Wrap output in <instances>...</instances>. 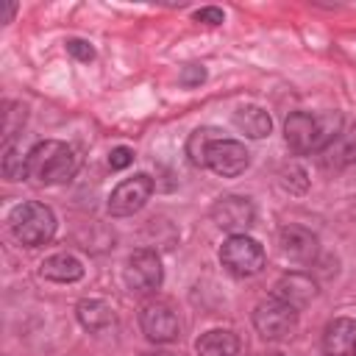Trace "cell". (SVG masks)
Returning a JSON list of instances; mask_svg holds the SVG:
<instances>
[{
  "label": "cell",
  "mask_w": 356,
  "mask_h": 356,
  "mask_svg": "<svg viewBox=\"0 0 356 356\" xmlns=\"http://www.w3.org/2000/svg\"><path fill=\"white\" fill-rule=\"evenodd\" d=\"M339 131H342V117L337 111H325V114L295 111L284 122L286 145L295 153H320Z\"/></svg>",
  "instance_id": "obj_1"
},
{
  "label": "cell",
  "mask_w": 356,
  "mask_h": 356,
  "mask_svg": "<svg viewBox=\"0 0 356 356\" xmlns=\"http://www.w3.org/2000/svg\"><path fill=\"white\" fill-rule=\"evenodd\" d=\"M78 170V153L67 142L44 139L28 150V178L39 186L64 184Z\"/></svg>",
  "instance_id": "obj_2"
},
{
  "label": "cell",
  "mask_w": 356,
  "mask_h": 356,
  "mask_svg": "<svg viewBox=\"0 0 356 356\" xmlns=\"http://www.w3.org/2000/svg\"><path fill=\"white\" fill-rule=\"evenodd\" d=\"M8 228H11V236L19 245L39 248V245L53 239V234H56V214L50 211V206L39 203V200H25V203L11 209Z\"/></svg>",
  "instance_id": "obj_3"
},
{
  "label": "cell",
  "mask_w": 356,
  "mask_h": 356,
  "mask_svg": "<svg viewBox=\"0 0 356 356\" xmlns=\"http://www.w3.org/2000/svg\"><path fill=\"white\" fill-rule=\"evenodd\" d=\"M122 278H125V286H128L134 295H150V292H156V289L161 286V278H164L159 253L150 250V248L134 250V253L125 259Z\"/></svg>",
  "instance_id": "obj_4"
},
{
  "label": "cell",
  "mask_w": 356,
  "mask_h": 356,
  "mask_svg": "<svg viewBox=\"0 0 356 356\" xmlns=\"http://www.w3.org/2000/svg\"><path fill=\"white\" fill-rule=\"evenodd\" d=\"M220 261L234 275H256L264 267V248L248 234H234L222 242Z\"/></svg>",
  "instance_id": "obj_5"
},
{
  "label": "cell",
  "mask_w": 356,
  "mask_h": 356,
  "mask_svg": "<svg viewBox=\"0 0 356 356\" xmlns=\"http://www.w3.org/2000/svg\"><path fill=\"white\" fill-rule=\"evenodd\" d=\"M253 325H256L259 337H264V339H284L298 325V309H292L289 303H284L278 298H267L256 306Z\"/></svg>",
  "instance_id": "obj_6"
},
{
  "label": "cell",
  "mask_w": 356,
  "mask_h": 356,
  "mask_svg": "<svg viewBox=\"0 0 356 356\" xmlns=\"http://www.w3.org/2000/svg\"><path fill=\"white\" fill-rule=\"evenodd\" d=\"M139 325L145 331V337L156 345H167V342H175L178 334H181V323H178V314L172 312L170 303L164 300H150L142 306L139 312Z\"/></svg>",
  "instance_id": "obj_7"
},
{
  "label": "cell",
  "mask_w": 356,
  "mask_h": 356,
  "mask_svg": "<svg viewBox=\"0 0 356 356\" xmlns=\"http://www.w3.org/2000/svg\"><path fill=\"white\" fill-rule=\"evenodd\" d=\"M150 195H153V178L150 175L139 172L134 178H125L108 195V214L111 217H128V214L139 211L150 200Z\"/></svg>",
  "instance_id": "obj_8"
},
{
  "label": "cell",
  "mask_w": 356,
  "mask_h": 356,
  "mask_svg": "<svg viewBox=\"0 0 356 356\" xmlns=\"http://www.w3.org/2000/svg\"><path fill=\"white\" fill-rule=\"evenodd\" d=\"M211 220L222 228L234 234H245L253 220H256V206L250 203V197L242 195H222L214 206H211Z\"/></svg>",
  "instance_id": "obj_9"
},
{
  "label": "cell",
  "mask_w": 356,
  "mask_h": 356,
  "mask_svg": "<svg viewBox=\"0 0 356 356\" xmlns=\"http://www.w3.org/2000/svg\"><path fill=\"white\" fill-rule=\"evenodd\" d=\"M248 164H250L248 150L236 139H217L206 156V167H211L222 178H236L239 172L248 170Z\"/></svg>",
  "instance_id": "obj_10"
},
{
  "label": "cell",
  "mask_w": 356,
  "mask_h": 356,
  "mask_svg": "<svg viewBox=\"0 0 356 356\" xmlns=\"http://www.w3.org/2000/svg\"><path fill=\"white\" fill-rule=\"evenodd\" d=\"M314 295H317V284H314L306 273H286V275H281V278L275 281V286H273V298L289 303V306L298 309V312L306 309V306L314 300Z\"/></svg>",
  "instance_id": "obj_11"
},
{
  "label": "cell",
  "mask_w": 356,
  "mask_h": 356,
  "mask_svg": "<svg viewBox=\"0 0 356 356\" xmlns=\"http://www.w3.org/2000/svg\"><path fill=\"white\" fill-rule=\"evenodd\" d=\"M323 353L325 356H356V320L337 317L323 331Z\"/></svg>",
  "instance_id": "obj_12"
},
{
  "label": "cell",
  "mask_w": 356,
  "mask_h": 356,
  "mask_svg": "<svg viewBox=\"0 0 356 356\" xmlns=\"http://www.w3.org/2000/svg\"><path fill=\"white\" fill-rule=\"evenodd\" d=\"M281 253L292 261H314L317 256V236L300 225H284L278 234Z\"/></svg>",
  "instance_id": "obj_13"
},
{
  "label": "cell",
  "mask_w": 356,
  "mask_h": 356,
  "mask_svg": "<svg viewBox=\"0 0 356 356\" xmlns=\"http://www.w3.org/2000/svg\"><path fill=\"white\" fill-rule=\"evenodd\" d=\"M320 161L325 167H348L356 161V125L339 131L323 150H320Z\"/></svg>",
  "instance_id": "obj_14"
},
{
  "label": "cell",
  "mask_w": 356,
  "mask_h": 356,
  "mask_svg": "<svg viewBox=\"0 0 356 356\" xmlns=\"http://www.w3.org/2000/svg\"><path fill=\"white\" fill-rule=\"evenodd\" d=\"M195 350H197V356H236L239 337L228 328H211L197 339Z\"/></svg>",
  "instance_id": "obj_15"
},
{
  "label": "cell",
  "mask_w": 356,
  "mask_h": 356,
  "mask_svg": "<svg viewBox=\"0 0 356 356\" xmlns=\"http://www.w3.org/2000/svg\"><path fill=\"white\" fill-rule=\"evenodd\" d=\"M39 273L47 278V281H58V284H72L83 275V264L72 256V253H56L50 259L42 261Z\"/></svg>",
  "instance_id": "obj_16"
},
{
  "label": "cell",
  "mask_w": 356,
  "mask_h": 356,
  "mask_svg": "<svg viewBox=\"0 0 356 356\" xmlns=\"http://www.w3.org/2000/svg\"><path fill=\"white\" fill-rule=\"evenodd\" d=\"M75 314H78V323H81L86 331H92V334H100V331H106V328L114 323L111 306H108L106 300H97V298L81 300L78 309H75Z\"/></svg>",
  "instance_id": "obj_17"
},
{
  "label": "cell",
  "mask_w": 356,
  "mask_h": 356,
  "mask_svg": "<svg viewBox=\"0 0 356 356\" xmlns=\"http://www.w3.org/2000/svg\"><path fill=\"white\" fill-rule=\"evenodd\" d=\"M234 125H236L245 136L261 139V136L270 134L273 120H270V114H267L261 106H239V108L234 111Z\"/></svg>",
  "instance_id": "obj_18"
},
{
  "label": "cell",
  "mask_w": 356,
  "mask_h": 356,
  "mask_svg": "<svg viewBox=\"0 0 356 356\" xmlns=\"http://www.w3.org/2000/svg\"><path fill=\"white\" fill-rule=\"evenodd\" d=\"M217 139H222L217 128H211V125L195 128V131L189 134V139H186V156H189V161H192L195 167H206L209 147H211Z\"/></svg>",
  "instance_id": "obj_19"
},
{
  "label": "cell",
  "mask_w": 356,
  "mask_h": 356,
  "mask_svg": "<svg viewBox=\"0 0 356 356\" xmlns=\"http://www.w3.org/2000/svg\"><path fill=\"white\" fill-rule=\"evenodd\" d=\"M3 175L8 178V181H22V178H28V153H22V147L19 145H6V150H3Z\"/></svg>",
  "instance_id": "obj_20"
},
{
  "label": "cell",
  "mask_w": 356,
  "mask_h": 356,
  "mask_svg": "<svg viewBox=\"0 0 356 356\" xmlns=\"http://www.w3.org/2000/svg\"><path fill=\"white\" fill-rule=\"evenodd\" d=\"M6 111H3V139H6V145L22 131V125H25V120H28V108L22 106V103H17V100H8L6 106H3Z\"/></svg>",
  "instance_id": "obj_21"
},
{
  "label": "cell",
  "mask_w": 356,
  "mask_h": 356,
  "mask_svg": "<svg viewBox=\"0 0 356 356\" xmlns=\"http://www.w3.org/2000/svg\"><path fill=\"white\" fill-rule=\"evenodd\" d=\"M67 53L78 61H92L95 58V47L83 39H67Z\"/></svg>",
  "instance_id": "obj_22"
},
{
  "label": "cell",
  "mask_w": 356,
  "mask_h": 356,
  "mask_svg": "<svg viewBox=\"0 0 356 356\" xmlns=\"http://www.w3.org/2000/svg\"><path fill=\"white\" fill-rule=\"evenodd\" d=\"M178 81H181L184 86H200V83L206 81V70H203L200 64H186V67L181 70Z\"/></svg>",
  "instance_id": "obj_23"
},
{
  "label": "cell",
  "mask_w": 356,
  "mask_h": 356,
  "mask_svg": "<svg viewBox=\"0 0 356 356\" xmlns=\"http://www.w3.org/2000/svg\"><path fill=\"white\" fill-rule=\"evenodd\" d=\"M131 161H134V150L131 147H114L108 153V167L111 170H125Z\"/></svg>",
  "instance_id": "obj_24"
},
{
  "label": "cell",
  "mask_w": 356,
  "mask_h": 356,
  "mask_svg": "<svg viewBox=\"0 0 356 356\" xmlns=\"http://www.w3.org/2000/svg\"><path fill=\"white\" fill-rule=\"evenodd\" d=\"M222 19H225L222 11L214 8V6H206V8H197L195 11V22H203V25H220Z\"/></svg>",
  "instance_id": "obj_25"
},
{
  "label": "cell",
  "mask_w": 356,
  "mask_h": 356,
  "mask_svg": "<svg viewBox=\"0 0 356 356\" xmlns=\"http://www.w3.org/2000/svg\"><path fill=\"white\" fill-rule=\"evenodd\" d=\"M14 14H17V3H11V0H0V22H3V25L11 22Z\"/></svg>",
  "instance_id": "obj_26"
},
{
  "label": "cell",
  "mask_w": 356,
  "mask_h": 356,
  "mask_svg": "<svg viewBox=\"0 0 356 356\" xmlns=\"http://www.w3.org/2000/svg\"><path fill=\"white\" fill-rule=\"evenodd\" d=\"M142 356H172V353H164V350H156V353H142Z\"/></svg>",
  "instance_id": "obj_27"
},
{
  "label": "cell",
  "mask_w": 356,
  "mask_h": 356,
  "mask_svg": "<svg viewBox=\"0 0 356 356\" xmlns=\"http://www.w3.org/2000/svg\"><path fill=\"white\" fill-rule=\"evenodd\" d=\"M267 356H281V353H267Z\"/></svg>",
  "instance_id": "obj_28"
}]
</instances>
